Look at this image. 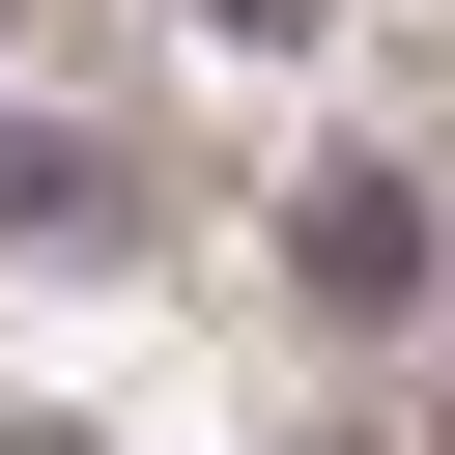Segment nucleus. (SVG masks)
<instances>
[{
	"mask_svg": "<svg viewBox=\"0 0 455 455\" xmlns=\"http://www.w3.org/2000/svg\"><path fill=\"white\" fill-rule=\"evenodd\" d=\"M427 455H455V398H427Z\"/></svg>",
	"mask_w": 455,
	"mask_h": 455,
	"instance_id": "6",
	"label": "nucleus"
},
{
	"mask_svg": "<svg viewBox=\"0 0 455 455\" xmlns=\"http://www.w3.org/2000/svg\"><path fill=\"white\" fill-rule=\"evenodd\" d=\"M284 313H313V341H427V313H455V171L313 142V171H284Z\"/></svg>",
	"mask_w": 455,
	"mask_h": 455,
	"instance_id": "1",
	"label": "nucleus"
},
{
	"mask_svg": "<svg viewBox=\"0 0 455 455\" xmlns=\"http://www.w3.org/2000/svg\"><path fill=\"white\" fill-rule=\"evenodd\" d=\"M199 28H228V57H313V28H341V0H199Z\"/></svg>",
	"mask_w": 455,
	"mask_h": 455,
	"instance_id": "3",
	"label": "nucleus"
},
{
	"mask_svg": "<svg viewBox=\"0 0 455 455\" xmlns=\"http://www.w3.org/2000/svg\"><path fill=\"white\" fill-rule=\"evenodd\" d=\"M256 455H370V427H256Z\"/></svg>",
	"mask_w": 455,
	"mask_h": 455,
	"instance_id": "5",
	"label": "nucleus"
},
{
	"mask_svg": "<svg viewBox=\"0 0 455 455\" xmlns=\"http://www.w3.org/2000/svg\"><path fill=\"white\" fill-rule=\"evenodd\" d=\"M0 455H114V427H85V398H0Z\"/></svg>",
	"mask_w": 455,
	"mask_h": 455,
	"instance_id": "4",
	"label": "nucleus"
},
{
	"mask_svg": "<svg viewBox=\"0 0 455 455\" xmlns=\"http://www.w3.org/2000/svg\"><path fill=\"white\" fill-rule=\"evenodd\" d=\"M171 199H199V171H171L142 114H28V85H0V256L114 284V256H171Z\"/></svg>",
	"mask_w": 455,
	"mask_h": 455,
	"instance_id": "2",
	"label": "nucleus"
}]
</instances>
